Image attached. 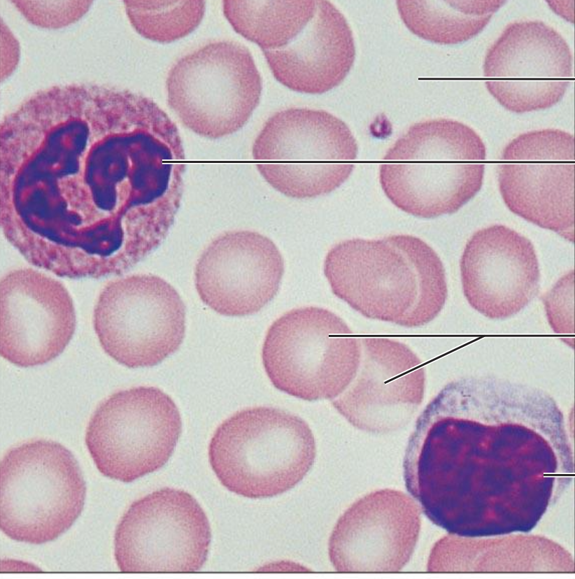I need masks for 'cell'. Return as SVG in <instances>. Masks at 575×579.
I'll use <instances>...</instances> for the list:
<instances>
[{"mask_svg":"<svg viewBox=\"0 0 575 579\" xmlns=\"http://www.w3.org/2000/svg\"><path fill=\"white\" fill-rule=\"evenodd\" d=\"M263 52L281 84L298 92L320 94L345 79L355 61V46L349 24L333 3L308 0L286 44Z\"/></svg>","mask_w":575,"mask_h":579,"instance_id":"obj_19","label":"cell"},{"mask_svg":"<svg viewBox=\"0 0 575 579\" xmlns=\"http://www.w3.org/2000/svg\"><path fill=\"white\" fill-rule=\"evenodd\" d=\"M362 356L360 336L333 312L294 308L269 327L262 359L272 385L305 400H332L349 385Z\"/></svg>","mask_w":575,"mask_h":579,"instance_id":"obj_7","label":"cell"},{"mask_svg":"<svg viewBox=\"0 0 575 579\" xmlns=\"http://www.w3.org/2000/svg\"><path fill=\"white\" fill-rule=\"evenodd\" d=\"M357 152L342 120L325 110L302 108L271 116L252 150L266 181L295 199L325 195L340 187L353 172Z\"/></svg>","mask_w":575,"mask_h":579,"instance_id":"obj_6","label":"cell"},{"mask_svg":"<svg viewBox=\"0 0 575 579\" xmlns=\"http://www.w3.org/2000/svg\"><path fill=\"white\" fill-rule=\"evenodd\" d=\"M315 453L308 424L269 406L236 412L217 427L208 445L211 466L222 485L252 499L294 487L311 468Z\"/></svg>","mask_w":575,"mask_h":579,"instance_id":"obj_4","label":"cell"},{"mask_svg":"<svg viewBox=\"0 0 575 579\" xmlns=\"http://www.w3.org/2000/svg\"><path fill=\"white\" fill-rule=\"evenodd\" d=\"M1 356L20 367L45 364L64 350L76 329L64 285L31 268L5 274L0 283Z\"/></svg>","mask_w":575,"mask_h":579,"instance_id":"obj_15","label":"cell"},{"mask_svg":"<svg viewBox=\"0 0 575 579\" xmlns=\"http://www.w3.org/2000/svg\"><path fill=\"white\" fill-rule=\"evenodd\" d=\"M419 530V513L405 493L383 489L352 504L329 540V557L341 573H394L409 562Z\"/></svg>","mask_w":575,"mask_h":579,"instance_id":"obj_16","label":"cell"},{"mask_svg":"<svg viewBox=\"0 0 575 579\" xmlns=\"http://www.w3.org/2000/svg\"><path fill=\"white\" fill-rule=\"evenodd\" d=\"M182 431L173 400L153 386L117 391L99 403L85 432V443L104 476L132 482L162 468Z\"/></svg>","mask_w":575,"mask_h":579,"instance_id":"obj_9","label":"cell"},{"mask_svg":"<svg viewBox=\"0 0 575 579\" xmlns=\"http://www.w3.org/2000/svg\"><path fill=\"white\" fill-rule=\"evenodd\" d=\"M574 137L560 129L520 134L504 149L499 187L509 209L523 219L574 237Z\"/></svg>","mask_w":575,"mask_h":579,"instance_id":"obj_12","label":"cell"},{"mask_svg":"<svg viewBox=\"0 0 575 579\" xmlns=\"http://www.w3.org/2000/svg\"><path fill=\"white\" fill-rule=\"evenodd\" d=\"M0 474V527L13 540L52 541L83 509L86 485L80 466L57 442L33 440L10 448Z\"/></svg>","mask_w":575,"mask_h":579,"instance_id":"obj_5","label":"cell"},{"mask_svg":"<svg viewBox=\"0 0 575 579\" xmlns=\"http://www.w3.org/2000/svg\"><path fill=\"white\" fill-rule=\"evenodd\" d=\"M98 125L80 140L55 134L6 175L11 223L41 254L73 262L118 257L151 245L165 222L169 167L135 136Z\"/></svg>","mask_w":575,"mask_h":579,"instance_id":"obj_1","label":"cell"},{"mask_svg":"<svg viewBox=\"0 0 575 579\" xmlns=\"http://www.w3.org/2000/svg\"><path fill=\"white\" fill-rule=\"evenodd\" d=\"M324 273L334 294L363 316L405 327L433 320L448 296L438 255L409 234L343 241L327 252Z\"/></svg>","mask_w":575,"mask_h":579,"instance_id":"obj_2","label":"cell"},{"mask_svg":"<svg viewBox=\"0 0 575 579\" xmlns=\"http://www.w3.org/2000/svg\"><path fill=\"white\" fill-rule=\"evenodd\" d=\"M407 28L421 38L439 44H457L480 33L506 1L398 0Z\"/></svg>","mask_w":575,"mask_h":579,"instance_id":"obj_20","label":"cell"},{"mask_svg":"<svg viewBox=\"0 0 575 579\" xmlns=\"http://www.w3.org/2000/svg\"><path fill=\"white\" fill-rule=\"evenodd\" d=\"M24 17L34 25L60 28L80 18L89 9L91 1H13Z\"/></svg>","mask_w":575,"mask_h":579,"instance_id":"obj_23","label":"cell"},{"mask_svg":"<svg viewBox=\"0 0 575 579\" xmlns=\"http://www.w3.org/2000/svg\"><path fill=\"white\" fill-rule=\"evenodd\" d=\"M460 273L467 301L490 319L518 313L539 291L540 272L532 243L504 225L473 234L461 257Z\"/></svg>","mask_w":575,"mask_h":579,"instance_id":"obj_18","label":"cell"},{"mask_svg":"<svg viewBox=\"0 0 575 579\" xmlns=\"http://www.w3.org/2000/svg\"><path fill=\"white\" fill-rule=\"evenodd\" d=\"M572 60L567 43L551 27L541 21L514 22L486 53L485 86L509 111L548 108L570 84Z\"/></svg>","mask_w":575,"mask_h":579,"instance_id":"obj_13","label":"cell"},{"mask_svg":"<svg viewBox=\"0 0 575 579\" xmlns=\"http://www.w3.org/2000/svg\"><path fill=\"white\" fill-rule=\"evenodd\" d=\"M93 324L108 356L130 369L150 367L179 349L185 333V306L163 278L133 274L104 286Z\"/></svg>","mask_w":575,"mask_h":579,"instance_id":"obj_10","label":"cell"},{"mask_svg":"<svg viewBox=\"0 0 575 579\" xmlns=\"http://www.w3.org/2000/svg\"><path fill=\"white\" fill-rule=\"evenodd\" d=\"M486 150L467 125L449 119L416 123L388 150L379 180L390 201L419 217L453 214L480 190Z\"/></svg>","mask_w":575,"mask_h":579,"instance_id":"obj_3","label":"cell"},{"mask_svg":"<svg viewBox=\"0 0 575 579\" xmlns=\"http://www.w3.org/2000/svg\"><path fill=\"white\" fill-rule=\"evenodd\" d=\"M306 0H225L223 13L234 29L262 50L284 46L305 10Z\"/></svg>","mask_w":575,"mask_h":579,"instance_id":"obj_21","label":"cell"},{"mask_svg":"<svg viewBox=\"0 0 575 579\" xmlns=\"http://www.w3.org/2000/svg\"><path fill=\"white\" fill-rule=\"evenodd\" d=\"M283 273V257L271 239L256 231H232L216 237L199 257L195 287L216 313L242 317L274 298Z\"/></svg>","mask_w":575,"mask_h":579,"instance_id":"obj_17","label":"cell"},{"mask_svg":"<svg viewBox=\"0 0 575 579\" xmlns=\"http://www.w3.org/2000/svg\"><path fill=\"white\" fill-rule=\"evenodd\" d=\"M130 22L143 37L169 43L192 32L205 13V1H125Z\"/></svg>","mask_w":575,"mask_h":579,"instance_id":"obj_22","label":"cell"},{"mask_svg":"<svg viewBox=\"0 0 575 579\" xmlns=\"http://www.w3.org/2000/svg\"><path fill=\"white\" fill-rule=\"evenodd\" d=\"M362 356L347 388L331 400L355 427L385 434L404 427L423 402L425 373L404 343L382 336H362Z\"/></svg>","mask_w":575,"mask_h":579,"instance_id":"obj_14","label":"cell"},{"mask_svg":"<svg viewBox=\"0 0 575 579\" xmlns=\"http://www.w3.org/2000/svg\"><path fill=\"white\" fill-rule=\"evenodd\" d=\"M262 90L252 55L232 41L212 42L183 57L166 79L169 106L183 124L214 139L246 123Z\"/></svg>","mask_w":575,"mask_h":579,"instance_id":"obj_8","label":"cell"},{"mask_svg":"<svg viewBox=\"0 0 575 579\" xmlns=\"http://www.w3.org/2000/svg\"><path fill=\"white\" fill-rule=\"evenodd\" d=\"M211 541L208 517L188 492L164 487L134 501L114 535L122 573H194Z\"/></svg>","mask_w":575,"mask_h":579,"instance_id":"obj_11","label":"cell"}]
</instances>
